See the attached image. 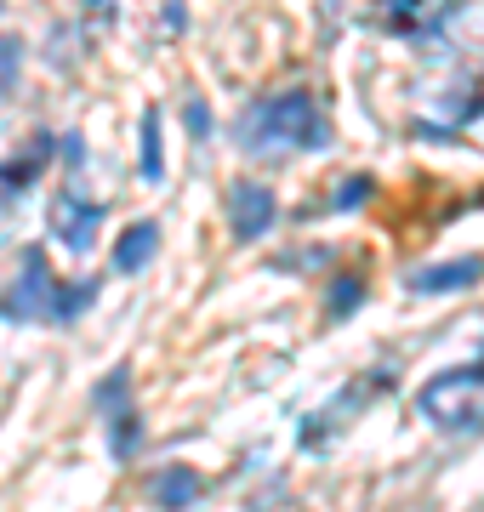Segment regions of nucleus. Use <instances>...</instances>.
<instances>
[{"label":"nucleus","instance_id":"nucleus-6","mask_svg":"<svg viewBox=\"0 0 484 512\" xmlns=\"http://www.w3.org/2000/svg\"><path fill=\"white\" fill-rule=\"evenodd\" d=\"M484 279V256H456V262H433L422 274L410 279V291L416 296H450V291H467V285H479Z\"/></svg>","mask_w":484,"mask_h":512},{"label":"nucleus","instance_id":"nucleus-8","mask_svg":"<svg viewBox=\"0 0 484 512\" xmlns=\"http://www.w3.org/2000/svg\"><path fill=\"white\" fill-rule=\"evenodd\" d=\"M160 251V222H131L114 245V274H143Z\"/></svg>","mask_w":484,"mask_h":512},{"label":"nucleus","instance_id":"nucleus-3","mask_svg":"<svg viewBox=\"0 0 484 512\" xmlns=\"http://www.w3.org/2000/svg\"><path fill=\"white\" fill-rule=\"evenodd\" d=\"M422 416L445 433H479L484 427V359H467L456 370H439L422 387Z\"/></svg>","mask_w":484,"mask_h":512},{"label":"nucleus","instance_id":"nucleus-12","mask_svg":"<svg viewBox=\"0 0 484 512\" xmlns=\"http://www.w3.org/2000/svg\"><path fill=\"white\" fill-rule=\"evenodd\" d=\"M166 177V154H160V109H143V183Z\"/></svg>","mask_w":484,"mask_h":512},{"label":"nucleus","instance_id":"nucleus-17","mask_svg":"<svg viewBox=\"0 0 484 512\" xmlns=\"http://www.w3.org/2000/svg\"><path fill=\"white\" fill-rule=\"evenodd\" d=\"M92 12H109V0H92Z\"/></svg>","mask_w":484,"mask_h":512},{"label":"nucleus","instance_id":"nucleus-7","mask_svg":"<svg viewBox=\"0 0 484 512\" xmlns=\"http://www.w3.org/2000/svg\"><path fill=\"white\" fill-rule=\"evenodd\" d=\"M200 495H205V478L194 467H160V473H149V501L160 512H188Z\"/></svg>","mask_w":484,"mask_h":512},{"label":"nucleus","instance_id":"nucleus-2","mask_svg":"<svg viewBox=\"0 0 484 512\" xmlns=\"http://www.w3.org/2000/svg\"><path fill=\"white\" fill-rule=\"evenodd\" d=\"M97 302V285L92 279H75V285H57L52 262L40 245H29L18 262V279L0 291V319H18V325H35V319H57L69 325L75 313H86Z\"/></svg>","mask_w":484,"mask_h":512},{"label":"nucleus","instance_id":"nucleus-13","mask_svg":"<svg viewBox=\"0 0 484 512\" xmlns=\"http://www.w3.org/2000/svg\"><path fill=\"white\" fill-rule=\"evenodd\" d=\"M359 302H365V279H359V274H342V279L331 285V319H348Z\"/></svg>","mask_w":484,"mask_h":512},{"label":"nucleus","instance_id":"nucleus-9","mask_svg":"<svg viewBox=\"0 0 484 512\" xmlns=\"http://www.w3.org/2000/svg\"><path fill=\"white\" fill-rule=\"evenodd\" d=\"M376 23L393 35H416L428 18H422V0H376Z\"/></svg>","mask_w":484,"mask_h":512},{"label":"nucleus","instance_id":"nucleus-4","mask_svg":"<svg viewBox=\"0 0 484 512\" xmlns=\"http://www.w3.org/2000/svg\"><path fill=\"white\" fill-rule=\"evenodd\" d=\"M46 228H52L57 245H69V251L86 256L97 245V228H103V205L80 200V194H57L52 211H46Z\"/></svg>","mask_w":484,"mask_h":512},{"label":"nucleus","instance_id":"nucleus-16","mask_svg":"<svg viewBox=\"0 0 484 512\" xmlns=\"http://www.w3.org/2000/svg\"><path fill=\"white\" fill-rule=\"evenodd\" d=\"M183 0H166V29H171V35H183Z\"/></svg>","mask_w":484,"mask_h":512},{"label":"nucleus","instance_id":"nucleus-5","mask_svg":"<svg viewBox=\"0 0 484 512\" xmlns=\"http://www.w3.org/2000/svg\"><path fill=\"white\" fill-rule=\"evenodd\" d=\"M223 205H228V234L240 239V245L262 239L268 228H274V217H280V205H274V194H268L262 183H234Z\"/></svg>","mask_w":484,"mask_h":512},{"label":"nucleus","instance_id":"nucleus-15","mask_svg":"<svg viewBox=\"0 0 484 512\" xmlns=\"http://www.w3.org/2000/svg\"><path fill=\"white\" fill-rule=\"evenodd\" d=\"M183 120H188V131H194V137H211V114H205L200 97H194V103L183 109Z\"/></svg>","mask_w":484,"mask_h":512},{"label":"nucleus","instance_id":"nucleus-11","mask_svg":"<svg viewBox=\"0 0 484 512\" xmlns=\"http://www.w3.org/2000/svg\"><path fill=\"white\" fill-rule=\"evenodd\" d=\"M46 148H52V143H46V137H35V143H29V154H23L18 165H0V188H6V194H18L35 171H46Z\"/></svg>","mask_w":484,"mask_h":512},{"label":"nucleus","instance_id":"nucleus-10","mask_svg":"<svg viewBox=\"0 0 484 512\" xmlns=\"http://www.w3.org/2000/svg\"><path fill=\"white\" fill-rule=\"evenodd\" d=\"M137 444H143V421H137V410H114V416H109V450H114V461H131V456H137Z\"/></svg>","mask_w":484,"mask_h":512},{"label":"nucleus","instance_id":"nucleus-1","mask_svg":"<svg viewBox=\"0 0 484 512\" xmlns=\"http://www.w3.org/2000/svg\"><path fill=\"white\" fill-rule=\"evenodd\" d=\"M234 137H240L245 154H308V148L331 143V120H325L314 92H280L251 103Z\"/></svg>","mask_w":484,"mask_h":512},{"label":"nucleus","instance_id":"nucleus-14","mask_svg":"<svg viewBox=\"0 0 484 512\" xmlns=\"http://www.w3.org/2000/svg\"><path fill=\"white\" fill-rule=\"evenodd\" d=\"M376 194V183L371 177H348V183L336 188V211H354V205H365Z\"/></svg>","mask_w":484,"mask_h":512}]
</instances>
